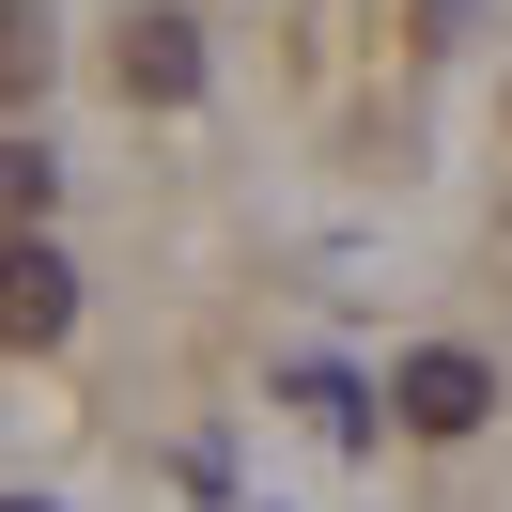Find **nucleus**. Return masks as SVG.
I'll return each instance as SVG.
<instances>
[{
    "instance_id": "f257e3e1",
    "label": "nucleus",
    "mask_w": 512,
    "mask_h": 512,
    "mask_svg": "<svg viewBox=\"0 0 512 512\" xmlns=\"http://www.w3.org/2000/svg\"><path fill=\"white\" fill-rule=\"evenodd\" d=\"M388 404H404V435H481V419H497V373H481L466 342H419L404 373H388Z\"/></svg>"
},
{
    "instance_id": "f03ea898",
    "label": "nucleus",
    "mask_w": 512,
    "mask_h": 512,
    "mask_svg": "<svg viewBox=\"0 0 512 512\" xmlns=\"http://www.w3.org/2000/svg\"><path fill=\"white\" fill-rule=\"evenodd\" d=\"M63 311H78V264L47 249V233H0V357L63 342Z\"/></svg>"
},
{
    "instance_id": "39448f33",
    "label": "nucleus",
    "mask_w": 512,
    "mask_h": 512,
    "mask_svg": "<svg viewBox=\"0 0 512 512\" xmlns=\"http://www.w3.org/2000/svg\"><path fill=\"white\" fill-rule=\"evenodd\" d=\"M47 218V156H32V140H0V233H32Z\"/></svg>"
},
{
    "instance_id": "7ed1b4c3",
    "label": "nucleus",
    "mask_w": 512,
    "mask_h": 512,
    "mask_svg": "<svg viewBox=\"0 0 512 512\" xmlns=\"http://www.w3.org/2000/svg\"><path fill=\"white\" fill-rule=\"evenodd\" d=\"M109 78H125L140 109H187V94H202V32L156 0V16H125V32H109Z\"/></svg>"
},
{
    "instance_id": "423d86ee",
    "label": "nucleus",
    "mask_w": 512,
    "mask_h": 512,
    "mask_svg": "<svg viewBox=\"0 0 512 512\" xmlns=\"http://www.w3.org/2000/svg\"><path fill=\"white\" fill-rule=\"evenodd\" d=\"M16 512H32V497H16Z\"/></svg>"
},
{
    "instance_id": "20e7f679",
    "label": "nucleus",
    "mask_w": 512,
    "mask_h": 512,
    "mask_svg": "<svg viewBox=\"0 0 512 512\" xmlns=\"http://www.w3.org/2000/svg\"><path fill=\"white\" fill-rule=\"evenodd\" d=\"M32 78H47V16L0 0V109H32Z\"/></svg>"
}]
</instances>
